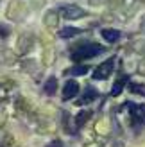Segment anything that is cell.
Here are the masks:
<instances>
[{
	"label": "cell",
	"instance_id": "cell-5",
	"mask_svg": "<svg viewBox=\"0 0 145 147\" xmlns=\"http://www.w3.org/2000/svg\"><path fill=\"white\" fill-rule=\"evenodd\" d=\"M131 106V115H133V119L134 122H145V106L142 104H129Z\"/></svg>",
	"mask_w": 145,
	"mask_h": 147
},
{
	"label": "cell",
	"instance_id": "cell-10",
	"mask_svg": "<svg viewBox=\"0 0 145 147\" xmlns=\"http://www.w3.org/2000/svg\"><path fill=\"white\" fill-rule=\"evenodd\" d=\"M86 72H88V68H86L84 65H79V67H74V68H70V70H68L70 76H84Z\"/></svg>",
	"mask_w": 145,
	"mask_h": 147
},
{
	"label": "cell",
	"instance_id": "cell-12",
	"mask_svg": "<svg viewBox=\"0 0 145 147\" xmlns=\"http://www.w3.org/2000/svg\"><path fill=\"white\" fill-rule=\"evenodd\" d=\"M90 117H91L90 111H81L77 115V126H83V124L86 122V119H90Z\"/></svg>",
	"mask_w": 145,
	"mask_h": 147
},
{
	"label": "cell",
	"instance_id": "cell-1",
	"mask_svg": "<svg viewBox=\"0 0 145 147\" xmlns=\"http://www.w3.org/2000/svg\"><path fill=\"white\" fill-rule=\"evenodd\" d=\"M102 52H104L102 45L93 43V41H84V43H79L77 47H74V50H72V59L74 61H83V59L95 57V56L102 54Z\"/></svg>",
	"mask_w": 145,
	"mask_h": 147
},
{
	"label": "cell",
	"instance_id": "cell-2",
	"mask_svg": "<svg viewBox=\"0 0 145 147\" xmlns=\"http://www.w3.org/2000/svg\"><path fill=\"white\" fill-rule=\"evenodd\" d=\"M113 65H115V57H109V59H106L100 67L93 72V79H106L107 76L111 74L113 70Z\"/></svg>",
	"mask_w": 145,
	"mask_h": 147
},
{
	"label": "cell",
	"instance_id": "cell-7",
	"mask_svg": "<svg viewBox=\"0 0 145 147\" xmlns=\"http://www.w3.org/2000/svg\"><path fill=\"white\" fill-rule=\"evenodd\" d=\"M56 92H57V79L56 77L47 79V83H45V93L47 95H54Z\"/></svg>",
	"mask_w": 145,
	"mask_h": 147
},
{
	"label": "cell",
	"instance_id": "cell-4",
	"mask_svg": "<svg viewBox=\"0 0 145 147\" xmlns=\"http://www.w3.org/2000/svg\"><path fill=\"white\" fill-rule=\"evenodd\" d=\"M77 93H79V84L75 83V81H66V84H64V88H63V99L68 100L72 97H75Z\"/></svg>",
	"mask_w": 145,
	"mask_h": 147
},
{
	"label": "cell",
	"instance_id": "cell-8",
	"mask_svg": "<svg viewBox=\"0 0 145 147\" xmlns=\"http://www.w3.org/2000/svg\"><path fill=\"white\" fill-rule=\"evenodd\" d=\"M127 83V77L124 76V77H120V81H117L115 83V86H113V90H111V95L113 97H117L118 93H122V90H124V84Z\"/></svg>",
	"mask_w": 145,
	"mask_h": 147
},
{
	"label": "cell",
	"instance_id": "cell-6",
	"mask_svg": "<svg viewBox=\"0 0 145 147\" xmlns=\"http://www.w3.org/2000/svg\"><path fill=\"white\" fill-rule=\"evenodd\" d=\"M100 36L109 43H115V41L120 40V32L115 31V29H102V31H100Z\"/></svg>",
	"mask_w": 145,
	"mask_h": 147
},
{
	"label": "cell",
	"instance_id": "cell-9",
	"mask_svg": "<svg viewBox=\"0 0 145 147\" xmlns=\"http://www.w3.org/2000/svg\"><path fill=\"white\" fill-rule=\"evenodd\" d=\"M81 31L79 29H75V27H63L61 29V38H72V36H75V34H79Z\"/></svg>",
	"mask_w": 145,
	"mask_h": 147
},
{
	"label": "cell",
	"instance_id": "cell-13",
	"mask_svg": "<svg viewBox=\"0 0 145 147\" xmlns=\"http://www.w3.org/2000/svg\"><path fill=\"white\" fill-rule=\"evenodd\" d=\"M131 92H134V93H140V95H143V93H145V88H143L142 84H136V83H133V84H131Z\"/></svg>",
	"mask_w": 145,
	"mask_h": 147
},
{
	"label": "cell",
	"instance_id": "cell-14",
	"mask_svg": "<svg viewBox=\"0 0 145 147\" xmlns=\"http://www.w3.org/2000/svg\"><path fill=\"white\" fill-rule=\"evenodd\" d=\"M47 147H63V144H61L59 140H54V142H50Z\"/></svg>",
	"mask_w": 145,
	"mask_h": 147
},
{
	"label": "cell",
	"instance_id": "cell-11",
	"mask_svg": "<svg viewBox=\"0 0 145 147\" xmlns=\"http://www.w3.org/2000/svg\"><path fill=\"white\" fill-rule=\"evenodd\" d=\"M97 95H99V93L93 90V88H90V86H88V88H86V93H84V97H83V100H81V102L93 100V99H97Z\"/></svg>",
	"mask_w": 145,
	"mask_h": 147
},
{
	"label": "cell",
	"instance_id": "cell-3",
	"mask_svg": "<svg viewBox=\"0 0 145 147\" xmlns=\"http://www.w3.org/2000/svg\"><path fill=\"white\" fill-rule=\"evenodd\" d=\"M59 13H61V16L66 18V20H72V18H77V16H83L84 14V11L77 5H63L59 9Z\"/></svg>",
	"mask_w": 145,
	"mask_h": 147
}]
</instances>
